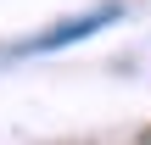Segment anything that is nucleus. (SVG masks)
I'll list each match as a JSON object with an SVG mask.
<instances>
[{"mask_svg": "<svg viewBox=\"0 0 151 145\" xmlns=\"http://www.w3.org/2000/svg\"><path fill=\"white\" fill-rule=\"evenodd\" d=\"M123 17V6L118 0H106V6H95V11H84V17H73V22H56V28H45L34 45H22V50H62V45H73V39H90V34H101L106 22H118Z\"/></svg>", "mask_w": 151, "mask_h": 145, "instance_id": "obj_1", "label": "nucleus"}]
</instances>
